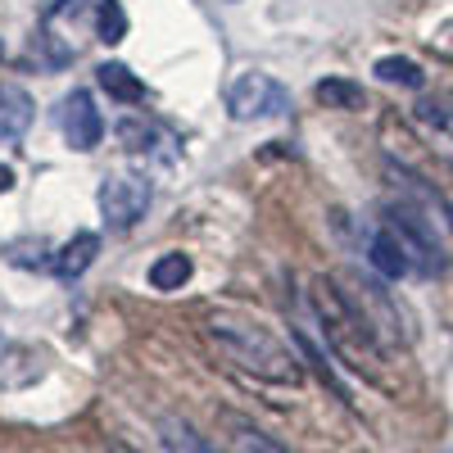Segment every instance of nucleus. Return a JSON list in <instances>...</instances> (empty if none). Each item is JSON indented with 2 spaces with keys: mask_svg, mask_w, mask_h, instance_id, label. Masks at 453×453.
Wrapping results in <instances>:
<instances>
[{
  "mask_svg": "<svg viewBox=\"0 0 453 453\" xmlns=\"http://www.w3.org/2000/svg\"><path fill=\"white\" fill-rule=\"evenodd\" d=\"M0 55H5V46H0Z\"/></svg>",
  "mask_w": 453,
  "mask_h": 453,
  "instance_id": "obj_18",
  "label": "nucleus"
},
{
  "mask_svg": "<svg viewBox=\"0 0 453 453\" xmlns=\"http://www.w3.org/2000/svg\"><path fill=\"white\" fill-rule=\"evenodd\" d=\"M191 273H196V263L181 250H168V254H159L155 263H150V286L155 290H181L186 281H191Z\"/></svg>",
  "mask_w": 453,
  "mask_h": 453,
  "instance_id": "obj_11",
  "label": "nucleus"
},
{
  "mask_svg": "<svg viewBox=\"0 0 453 453\" xmlns=\"http://www.w3.org/2000/svg\"><path fill=\"white\" fill-rule=\"evenodd\" d=\"M386 226L395 232V241L403 245V254H408V263L418 273H426V277H435L440 268H444V258H440V241L431 236V222L412 209V204H390L386 209Z\"/></svg>",
  "mask_w": 453,
  "mask_h": 453,
  "instance_id": "obj_4",
  "label": "nucleus"
},
{
  "mask_svg": "<svg viewBox=\"0 0 453 453\" xmlns=\"http://www.w3.org/2000/svg\"><path fill=\"white\" fill-rule=\"evenodd\" d=\"M313 96H318V104L340 109V113H358V109L367 104L363 87H358V82H349V78H326V82H318V87H313Z\"/></svg>",
  "mask_w": 453,
  "mask_h": 453,
  "instance_id": "obj_13",
  "label": "nucleus"
},
{
  "mask_svg": "<svg viewBox=\"0 0 453 453\" xmlns=\"http://www.w3.org/2000/svg\"><path fill=\"white\" fill-rule=\"evenodd\" d=\"M96 200H100V213H104V222L113 226V232H127V226H136L145 218L155 191H150L145 177H104Z\"/></svg>",
  "mask_w": 453,
  "mask_h": 453,
  "instance_id": "obj_5",
  "label": "nucleus"
},
{
  "mask_svg": "<svg viewBox=\"0 0 453 453\" xmlns=\"http://www.w3.org/2000/svg\"><path fill=\"white\" fill-rule=\"evenodd\" d=\"M367 263H372V268L376 273H381V277H403L408 268H412V263H408V254H403V245L395 241V232H390V226H381V232H372V241H367Z\"/></svg>",
  "mask_w": 453,
  "mask_h": 453,
  "instance_id": "obj_8",
  "label": "nucleus"
},
{
  "mask_svg": "<svg viewBox=\"0 0 453 453\" xmlns=\"http://www.w3.org/2000/svg\"><path fill=\"white\" fill-rule=\"evenodd\" d=\"M96 27H100V42H104V46H119L123 36H127V10L119 5V0H100Z\"/></svg>",
  "mask_w": 453,
  "mask_h": 453,
  "instance_id": "obj_16",
  "label": "nucleus"
},
{
  "mask_svg": "<svg viewBox=\"0 0 453 453\" xmlns=\"http://www.w3.org/2000/svg\"><path fill=\"white\" fill-rule=\"evenodd\" d=\"M376 78L381 82H399V87H426V73L412 64V59H399V55H386V59H376Z\"/></svg>",
  "mask_w": 453,
  "mask_h": 453,
  "instance_id": "obj_15",
  "label": "nucleus"
},
{
  "mask_svg": "<svg viewBox=\"0 0 453 453\" xmlns=\"http://www.w3.org/2000/svg\"><path fill=\"white\" fill-rule=\"evenodd\" d=\"M96 254H100V236L96 232H78L59 254H55V273L64 277V281H73V277H82L91 263H96Z\"/></svg>",
  "mask_w": 453,
  "mask_h": 453,
  "instance_id": "obj_10",
  "label": "nucleus"
},
{
  "mask_svg": "<svg viewBox=\"0 0 453 453\" xmlns=\"http://www.w3.org/2000/svg\"><path fill=\"white\" fill-rule=\"evenodd\" d=\"M96 82L109 100H119V104H141L145 100V82L136 78V73L127 64H100L96 68Z\"/></svg>",
  "mask_w": 453,
  "mask_h": 453,
  "instance_id": "obj_9",
  "label": "nucleus"
},
{
  "mask_svg": "<svg viewBox=\"0 0 453 453\" xmlns=\"http://www.w3.org/2000/svg\"><path fill=\"white\" fill-rule=\"evenodd\" d=\"M10 186H14V168H10V164H0V196H5Z\"/></svg>",
  "mask_w": 453,
  "mask_h": 453,
  "instance_id": "obj_17",
  "label": "nucleus"
},
{
  "mask_svg": "<svg viewBox=\"0 0 453 453\" xmlns=\"http://www.w3.org/2000/svg\"><path fill=\"white\" fill-rule=\"evenodd\" d=\"M159 440H164L168 453H218L191 422H181V418H164L159 422Z\"/></svg>",
  "mask_w": 453,
  "mask_h": 453,
  "instance_id": "obj_14",
  "label": "nucleus"
},
{
  "mask_svg": "<svg viewBox=\"0 0 453 453\" xmlns=\"http://www.w3.org/2000/svg\"><path fill=\"white\" fill-rule=\"evenodd\" d=\"M32 127V96L14 82H0V141H19Z\"/></svg>",
  "mask_w": 453,
  "mask_h": 453,
  "instance_id": "obj_7",
  "label": "nucleus"
},
{
  "mask_svg": "<svg viewBox=\"0 0 453 453\" xmlns=\"http://www.w3.org/2000/svg\"><path fill=\"white\" fill-rule=\"evenodd\" d=\"M204 335L218 345V354L226 363H236L241 372L258 376V381L273 386H299V358L281 345L273 331H263L236 313H213L204 322Z\"/></svg>",
  "mask_w": 453,
  "mask_h": 453,
  "instance_id": "obj_2",
  "label": "nucleus"
},
{
  "mask_svg": "<svg viewBox=\"0 0 453 453\" xmlns=\"http://www.w3.org/2000/svg\"><path fill=\"white\" fill-rule=\"evenodd\" d=\"M59 127H64V141H68L73 150H82V155L100 145V136H104V119H100V109H96L91 91H73V96L64 100V109H59Z\"/></svg>",
  "mask_w": 453,
  "mask_h": 453,
  "instance_id": "obj_6",
  "label": "nucleus"
},
{
  "mask_svg": "<svg viewBox=\"0 0 453 453\" xmlns=\"http://www.w3.org/2000/svg\"><path fill=\"white\" fill-rule=\"evenodd\" d=\"M226 109H232L236 123H263V119H281L290 109V91L268 78V73H241L226 91Z\"/></svg>",
  "mask_w": 453,
  "mask_h": 453,
  "instance_id": "obj_3",
  "label": "nucleus"
},
{
  "mask_svg": "<svg viewBox=\"0 0 453 453\" xmlns=\"http://www.w3.org/2000/svg\"><path fill=\"white\" fill-rule=\"evenodd\" d=\"M309 299H313V313L322 322V340L331 345V354L349 372H358L363 381L390 386V372H386L390 367V349H386L381 331H376V322L367 318L363 299L349 295V290H340V281H331V277H318Z\"/></svg>",
  "mask_w": 453,
  "mask_h": 453,
  "instance_id": "obj_1",
  "label": "nucleus"
},
{
  "mask_svg": "<svg viewBox=\"0 0 453 453\" xmlns=\"http://www.w3.org/2000/svg\"><path fill=\"white\" fill-rule=\"evenodd\" d=\"M226 440H232V453H290L281 440H273L268 431H258L254 422H245V418H226Z\"/></svg>",
  "mask_w": 453,
  "mask_h": 453,
  "instance_id": "obj_12",
  "label": "nucleus"
}]
</instances>
